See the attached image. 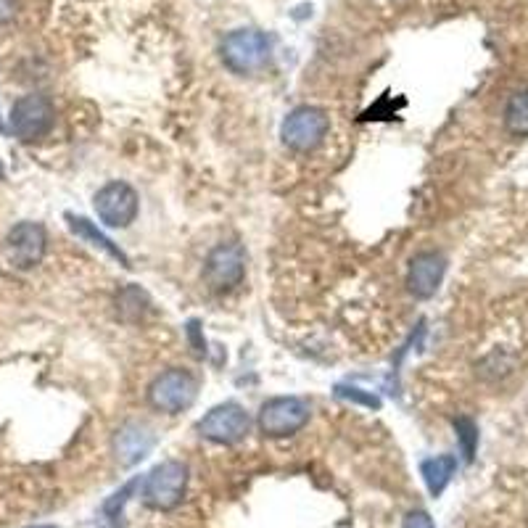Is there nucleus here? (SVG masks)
Returning <instances> with one entry per match:
<instances>
[{"instance_id":"nucleus-16","label":"nucleus","mask_w":528,"mask_h":528,"mask_svg":"<svg viewBox=\"0 0 528 528\" xmlns=\"http://www.w3.org/2000/svg\"><path fill=\"white\" fill-rule=\"evenodd\" d=\"M455 433L457 441H460V452L465 457V462L476 460V449H478V426L473 418H455Z\"/></svg>"},{"instance_id":"nucleus-21","label":"nucleus","mask_w":528,"mask_h":528,"mask_svg":"<svg viewBox=\"0 0 528 528\" xmlns=\"http://www.w3.org/2000/svg\"><path fill=\"white\" fill-rule=\"evenodd\" d=\"M0 130H3V122H0Z\"/></svg>"},{"instance_id":"nucleus-13","label":"nucleus","mask_w":528,"mask_h":528,"mask_svg":"<svg viewBox=\"0 0 528 528\" xmlns=\"http://www.w3.org/2000/svg\"><path fill=\"white\" fill-rule=\"evenodd\" d=\"M455 473H457L455 455H436L420 462V476L426 481V489L431 497H441Z\"/></svg>"},{"instance_id":"nucleus-22","label":"nucleus","mask_w":528,"mask_h":528,"mask_svg":"<svg viewBox=\"0 0 528 528\" xmlns=\"http://www.w3.org/2000/svg\"><path fill=\"white\" fill-rule=\"evenodd\" d=\"M0 175H3V169H0Z\"/></svg>"},{"instance_id":"nucleus-10","label":"nucleus","mask_w":528,"mask_h":528,"mask_svg":"<svg viewBox=\"0 0 528 528\" xmlns=\"http://www.w3.org/2000/svg\"><path fill=\"white\" fill-rule=\"evenodd\" d=\"M6 249L16 270H32L43 262L45 249H48V233L37 222H19L8 233Z\"/></svg>"},{"instance_id":"nucleus-18","label":"nucleus","mask_w":528,"mask_h":528,"mask_svg":"<svg viewBox=\"0 0 528 528\" xmlns=\"http://www.w3.org/2000/svg\"><path fill=\"white\" fill-rule=\"evenodd\" d=\"M338 396H346V399H352V402L367 404V407H373V410H381V399L373 394H362L360 389H338Z\"/></svg>"},{"instance_id":"nucleus-12","label":"nucleus","mask_w":528,"mask_h":528,"mask_svg":"<svg viewBox=\"0 0 528 528\" xmlns=\"http://www.w3.org/2000/svg\"><path fill=\"white\" fill-rule=\"evenodd\" d=\"M154 444V431H151L146 423L130 420V423H125V426L117 431V436H114V455H117V460L122 462L125 468H130V465H138V462L154 449Z\"/></svg>"},{"instance_id":"nucleus-15","label":"nucleus","mask_w":528,"mask_h":528,"mask_svg":"<svg viewBox=\"0 0 528 528\" xmlns=\"http://www.w3.org/2000/svg\"><path fill=\"white\" fill-rule=\"evenodd\" d=\"M505 130L513 138H528V88L515 90L505 106Z\"/></svg>"},{"instance_id":"nucleus-17","label":"nucleus","mask_w":528,"mask_h":528,"mask_svg":"<svg viewBox=\"0 0 528 528\" xmlns=\"http://www.w3.org/2000/svg\"><path fill=\"white\" fill-rule=\"evenodd\" d=\"M402 528H436V523H433V518L426 510H410L404 515Z\"/></svg>"},{"instance_id":"nucleus-7","label":"nucleus","mask_w":528,"mask_h":528,"mask_svg":"<svg viewBox=\"0 0 528 528\" xmlns=\"http://www.w3.org/2000/svg\"><path fill=\"white\" fill-rule=\"evenodd\" d=\"M246 278V249L241 243H220L209 251L204 262V283L214 294H228Z\"/></svg>"},{"instance_id":"nucleus-9","label":"nucleus","mask_w":528,"mask_h":528,"mask_svg":"<svg viewBox=\"0 0 528 528\" xmlns=\"http://www.w3.org/2000/svg\"><path fill=\"white\" fill-rule=\"evenodd\" d=\"M56 122V109H53L51 98L40 96V93H30L22 96L11 109V132L24 143L45 138L53 130Z\"/></svg>"},{"instance_id":"nucleus-5","label":"nucleus","mask_w":528,"mask_h":528,"mask_svg":"<svg viewBox=\"0 0 528 528\" xmlns=\"http://www.w3.org/2000/svg\"><path fill=\"white\" fill-rule=\"evenodd\" d=\"M330 130V117L317 106H296L294 111H288L283 125H280V138L291 151L299 154H309L315 151Z\"/></svg>"},{"instance_id":"nucleus-20","label":"nucleus","mask_w":528,"mask_h":528,"mask_svg":"<svg viewBox=\"0 0 528 528\" xmlns=\"http://www.w3.org/2000/svg\"><path fill=\"white\" fill-rule=\"evenodd\" d=\"M30 528H56V526H30Z\"/></svg>"},{"instance_id":"nucleus-14","label":"nucleus","mask_w":528,"mask_h":528,"mask_svg":"<svg viewBox=\"0 0 528 528\" xmlns=\"http://www.w3.org/2000/svg\"><path fill=\"white\" fill-rule=\"evenodd\" d=\"M66 220H69V228H72L74 235H80V238H85V241H90L96 249L106 251L109 257H114L117 262H122L125 267H130V259L125 257V251L119 249L117 243L111 241V238H106V235L101 233V230L93 225V222L88 220V217H74V214H66Z\"/></svg>"},{"instance_id":"nucleus-2","label":"nucleus","mask_w":528,"mask_h":528,"mask_svg":"<svg viewBox=\"0 0 528 528\" xmlns=\"http://www.w3.org/2000/svg\"><path fill=\"white\" fill-rule=\"evenodd\" d=\"M196 396L198 378L183 367H169L148 386V404L162 415H180L196 402Z\"/></svg>"},{"instance_id":"nucleus-4","label":"nucleus","mask_w":528,"mask_h":528,"mask_svg":"<svg viewBox=\"0 0 528 528\" xmlns=\"http://www.w3.org/2000/svg\"><path fill=\"white\" fill-rule=\"evenodd\" d=\"M270 37L259 30H233L222 37V64L233 74H254L270 61Z\"/></svg>"},{"instance_id":"nucleus-8","label":"nucleus","mask_w":528,"mask_h":528,"mask_svg":"<svg viewBox=\"0 0 528 528\" xmlns=\"http://www.w3.org/2000/svg\"><path fill=\"white\" fill-rule=\"evenodd\" d=\"M93 209H96L98 220L106 228H130L140 212V196L125 180H111L96 193L93 198Z\"/></svg>"},{"instance_id":"nucleus-6","label":"nucleus","mask_w":528,"mask_h":528,"mask_svg":"<svg viewBox=\"0 0 528 528\" xmlns=\"http://www.w3.org/2000/svg\"><path fill=\"white\" fill-rule=\"evenodd\" d=\"M196 428L206 441L233 447L251 433V418L246 407H241L238 402H222L206 412Z\"/></svg>"},{"instance_id":"nucleus-11","label":"nucleus","mask_w":528,"mask_h":528,"mask_svg":"<svg viewBox=\"0 0 528 528\" xmlns=\"http://www.w3.org/2000/svg\"><path fill=\"white\" fill-rule=\"evenodd\" d=\"M444 275H447V257L433 249L420 251L407 267V291L415 299H431L439 291Z\"/></svg>"},{"instance_id":"nucleus-3","label":"nucleus","mask_w":528,"mask_h":528,"mask_svg":"<svg viewBox=\"0 0 528 528\" xmlns=\"http://www.w3.org/2000/svg\"><path fill=\"white\" fill-rule=\"evenodd\" d=\"M312 418V407L301 396H272L259 407L257 426L267 439L296 436Z\"/></svg>"},{"instance_id":"nucleus-1","label":"nucleus","mask_w":528,"mask_h":528,"mask_svg":"<svg viewBox=\"0 0 528 528\" xmlns=\"http://www.w3.org/2000/svg\"><path fill=\"white\" fill-rule=\"evenodd\" d=\"M185 489H188V465L183 460H164L148 470V476L140 484V497L151 510L167 513L183 502Z\"/></svg>"},{"instance_id":"nucleus-19","label":"nucleus","mask_w":528,"mask_h":528,"mask_svg":"<svg viewBox=\"0 0 528 528\" xmlns=\"http://www.w3.org/2000/svg\"><path fill=\"white\" fill-rule=\"evenodd\" d=\"M14 19V0H0V24Z\"/></svg>"}]
</instances>
